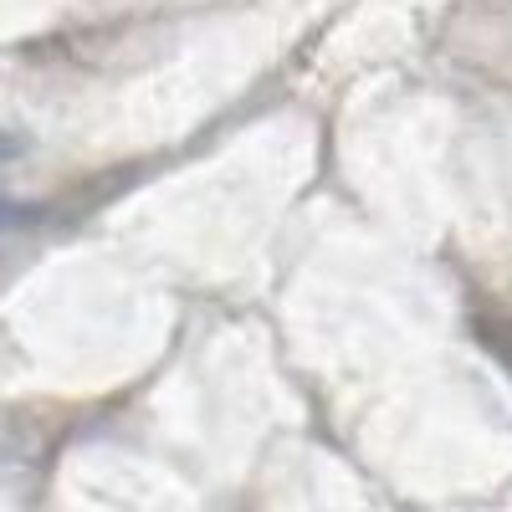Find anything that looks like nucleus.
<instances>
[{"mask_svg":"<svg viewBox=\"0 0 512 512\" xmlns=\"http://www.w3.org/2000/svg\"><path fill=\"white\" fill-rule=\"evenodd\" d=\"M11 149H16V144H11V134H0V159H6Z\"/></svg>","mask_w":512,"mask_h":512,"instance_id":"1","label":"nucleus"}]
</instances>
